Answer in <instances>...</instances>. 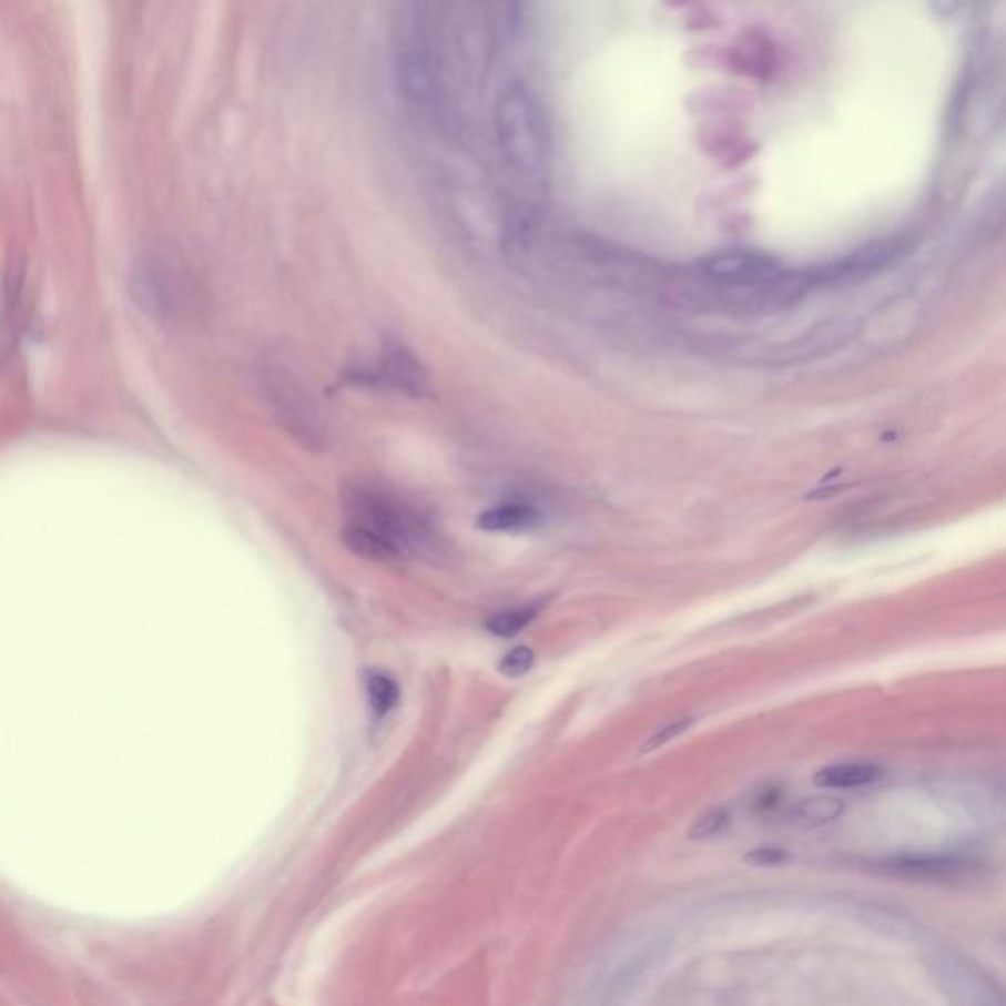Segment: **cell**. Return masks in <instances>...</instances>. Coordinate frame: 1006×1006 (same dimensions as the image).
Instances as JSON below:
<instances>
[{
  "mask_svg": "<svg viewBox=\"0 0 1006 1006\" xmlns=\"http://www.w3.org/2000/svg\"><path fill=\"white\" fill-rule=\"evenodd\" d=\"M343 539L362 559L384 562L439 551L435 525L389 491L368 484L348 486L343 494Z\"/></svg>",
  "mask_w": 1006,
  "mask_h": 1006,
  "instance_id": "obj_1",
  "label": "cell"
},
{
  "mask_svg": "<svg viewBox=\"0 0 1006 1006\" xmlns=\"http://www.w3.org/2000/svg\"><path fill=\"white\" fill-rule=\"evenodd\" d=\"M496 136L517 172L539 173L547 157V126L534 95L521 85L508 87L496 104Z\"/></svg>",
  "mask_w": 1006,
  "mask_h": 1006,
  "instance_id": "obj_2",
  "label": "cell"
},
{
  "mask_svg": "<svg viewBox=\"0 0 1006 1006\" xmlns=\"http://www.w3.org/2000/svg\"><path fill=\"white\" fill-rule=\"evenodd\" d=\"M130 302L155 323L180 317L190 303V284L180 264L162 250L140 254L129 274Z\"/></svg>",
  "mask_w": 1006,
  "mask_h": 1006,
  "instance_id": "obj_3",
  "label": "cell"
},
{
  "mask_svg": "<svg viewBox=\"0 0 1006 1006\" xmlns=\"http://www.w3.org/2000/svg\"><path fill=\"white\" fill-rule=\"evenodd\" d=\"M924 962L952 1006H1006L1005 985L962 949L937 944Z\"/></svg>",
  "mask_w": 1006,
  "mask_h": 1006,
  "instance_id": "obj_4",
  "label": "cell"
},
{
  "mask_svg": "<svg viewBox=\"0 0 1006 1006\" xmlns=\"http://www.w3.org/2000/svg\"><path fill=\"white\" fill-rule=\"evenodd\" d=\"M345 379L356 386L387 389L405 396H421L427 387V376L419 362L394 345L387 346L376 360L354 366Z\"/></svg>",
  "mask_w": 1006,
  "mask_h": 1006,
  "instance_id": "obj_5",
  "label": "cell"
},
{
  "mask_svg": "<svg viewBox=\"0 0 1006 1006\" xmlns=\"http://www.w3.org/2000/svg\"><path fill=\"white\" fill-rule=\"evenodd\" d=\"M264 379L270 404L280 423L307 447H318L323 443V429L317 409L311 405L297 384L285 378L284 374H267Z\"/></svg>",
  "mask_w": 1006,
  "mask_h": 1006,
  "instance_id": "obj_6",
  "label": "cell"
},
{
  "mask_svg": "<svg viewBox=\"0 0 1006 1006\" xmlns=\"http://www.w3.org/2000/svg\"><path fill=\"white\" fill-rule=\"evenodd\" d=\"M702 272L712 282L725 285H783L786 277L781 276V267L759 252L733 250L705 260Z\"/></svg>",
  "mask_w": 1006,
  "mask_h": 1006,
  "instance_id": "obj_7",
  "label": "cell"
},
{
  "mask_svg": "<svg viewBox=\"0 0 1006 1006\" xmlns=\"http://www.w3.org/2000/svg\"><path fill=\"white\" fill-rule=\"evenodd\" d=\"M885 867L898 877L949 881L972 875L979 863L957 853H904L886 861Z\"/></svg>",
  "mask_w": 1006,
  "mask_h": 1006,
  "instance_id": "obj_8",
  "label": "cell"
},
{
  "mask_svg": "<svg viewBox=\"0 0 1006 1006\" xmlns=\"http://www.w3.org/2000/svg\"><path fill=\"white\" fill-rule=\"evenodd\" d=\"M541 524V511L534 508L531 504H521V501H511V504H501L496 508L486 509L476 521L478 529L488 531V534H527V531L537 529Z\"/></svg>",
  "mask_w": 1006,
  "mask_h": 1006,
  "instance_id": "obj_9",
  "label": "cell"
},
{
  "mask_svg": "<svg viewBox=\"0 0 1006 1006\" xmlns=\"http://www.w3.org/2000/svg\"><path fill=\"white\" fill-rule=\"evenodd\" d=\"M883 776V769L875 763L853 761V763H837L820 769L814 774V784L830 791H852L868 784L877 783Z\"/></svg>",
  "mask_w": 1006,
  "mask_h": 1006,
  "instance_id": "obj_10",
  "label": "cell"
},
{
  "mask_svg": "<svg viewBox=\"0 0 1006 1006\" xmlns=\"http://www.w3.org/2000/svg\"><path fill=\"white\" fill-rule=\"evenodd\" d=\"M845 804L842 800L834 796H810V799L800 800L799 804L792 809L791 820L794 826L810 827L826 826L842 816Z\"/></svg>",
  "mask_w": 1006,
  "mask_h": 1006,
  "instance_id": "obj_11",
  "label": "cell"
},
{
  "mask_svg": "<svg viewBox=\"0 0 1006 1006\" xmlns=\"http://www.w3.org/2000/svg\"><path fill=\"white\" fill-rule=\"evenodd\" d=\"M539 611H541L539 603H525V606H519V608L498 611V613H494L491 618H488L486 629L490 631L491 636L508 639V637L521 633L529 623H534L535 618L539 616Z\"/></svg>",
  "mask_w": 1006,
  "mask_h": 1006,
  "instance_id": "obj_12",
  "label": "cell"
},
{
  "mask_svg": "<svg viewBox=\"0 0 1006 1006\" xmlns=\"http://www.w3.org/2000/svg\"><path fill=\"white\" fill-rule=\"evenodd\" d=\"M366 694H368V702H370L374 714L379 718L386 715L389 710H394V705L399 700L397 682L386 672L374 671L366 674Z\"/></svg>",
  "mask_w": 1006,
  "mask_h": 1006,
  "instance_id": "obj_13",
  "label": "cell"
},
{
  "mask_svg": "<svg viewBox=\"0 0 1006 1006\" xmlns=\"http://www.w3.org/2000/svg\"><path fill=\"white\" fill-rule=\"evenodd\" d=\"M730 824V810L723 809V806H712V809L704 810L702 814H698L697 820L690 826L689 837L690 840H698V842L710 840V837H715V835L725 832Z\"/></svg>",
  "mask_w": 1006,
  "mask_h": 1006,
  "instance_id": "obj_14",
  "label": "cell"
},
{
  "mask_svg": "<svg viewBox=\"0 0 1006 1006\" xmlns=\"http://www.w3.org/2000/svg\"><path fill=\"white\" fill-rule=\"evenodd\" d=\"M535 651L531 647H516L509 653L504 654L499 661L498 669L504 677L508 679H519L534 669Z\"/></svg>",
  "mask_w": 1006,
  "mask_h": 1006,
  "instance_id": "obj_15",
  "label": "cell"
},
{
  "mask_svg": "<svg viewBox=\"0 0 1006 1006\" xmlns=\"http://www.w3.org/2000/svg\"><path fill=\"white\" fill-rule=\"evenodd\" d=\"M692 723H694V720L684 718V720H677V722L669 723V725H664L661 730L654 731L653 735H651V738L647 740L646 745H643V751L647 753V751H654V749L671 743L672 740H677L682 733H687Z\"/></svg>",
  "mask_w": 1006,
  "mask_h": 1006,
  "instance_id": "obj_16",
  "label": "cell"
},
{
  "mask_svg": "<svg viewBox=\"0 0 1006 1006\" xmlns=\"http://www.w3.org/2000/svg\"><path fill=\"white\" fill-rule=\"evenodd\" d=\"M745 861L753 867H776L789 861V853L779 847H758L745 855Z\"/></svg>",
  "mask_w": 1006,
  "mask_h": 1006,
  "instance_id": "obj_17",
  "label": "cell"
},
{
  "mask_svg": "<svg viewBox=\"0 0 1006 1006\" xmlns=\"http://www.w3.org/2000/svg\"><path fill=\"white\" fill-rule=\"evenodd\" d=\"M779 800H781V789L769 786V789L761 792V796H759L755 806H758V810H761V812H765V810L773 809Z\"/></svg>",
  "mask_w": 1006,
  "mask_h": 1006,
  "instance_id": "obj_18",
  "label": "cell"
}]
</instances>
